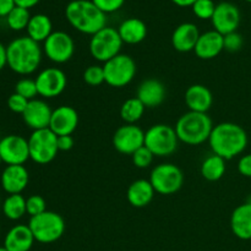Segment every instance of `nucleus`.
Listing matches in <instances>:
<instances>
[{"label":"nucleus","instance_id":"a878e982","mask_svg":"<svg viewBox=\"0 0 251 251\" xmlns=\"http://www.w3.org/2000/svg\"><path fill=\"white\" fill-rule=\"evenodd\" d=\"M118 32H119L123 43L139 44L146 38L147 26L142 20L130 17L120 24Z\"/></svg>","mask_w":251,"mask_h":251},{"label":"nucleus","instance_id":"393cba45","mask_svg":"<svg viewBox=\"0 0 251 251\" xmlns=\"http://www.w3.org/2000/svg\"><path fill=\"white\" fill-rule=\"evenodd\" d=\"M154 189L151 181L146 179H139L130 184L126 191V198L132 207L142 208L150 205L154 196Z\"/></svg>","mask_w":251,"mask_h":251},{"label":"nucleus","instance_id":"09e8293b","mask_svg":"<svg viewBox=\"0 0 251 251\" xmlns=\"http://www.w3.org/2000/svg\"><path fill=\"white\" fill-rule=\"evenodd\" d=\"M245 1H248V2H251V0H245Z\"/></svg>","mask_w":251,"mask_h":251},{"label":"nucleus","instance_id":"cd10ccee","mask_svg":"<svg viewBox=\"0 0 251 251\" xmlns=\"http://www.w3.org/2000/svg\"><path fill=\"white\" fill-rule=\"evenodd\" d=\"M226 173V159L217 154H211L201 164V176L208 181H217Z\"/></svg>","mask_w":251,"mask_h":251},{"label":"nucleus","instance_id":"a211bd4d","mask_svg":"<svg viewBox=\"0 0 251 251\" xmlns=\"http://www.w3.org/2000/svg\"><path fill=\"white\" fill-rule=\"evenodd\" d=\"M29 181L28 171L25 166H6L0 176L1 188L9 195L21 194Z\"/></svg>","mask_w":251,"mask_h":251},{"label":"nucleus","instance_id":"7c9ffc66","mask_svg":"<svg viewBox=\"0 0 251 251\" xmlns=\"http://www.w3.org/2000/svg\"><path fill=\"white\" fill-rule=\"evenodd\" d=\"M5 19H6V24L9 28H11L12 31H22V29L27 28V26H28L31 14H29L28 9L15 6Z\"/></svg>","mask_w":251,"mask_h":251},{"label":"nucleus","instance_id":"49530a36","mask_svg":"<svg viewBox=\"0 0 251 251\" xmlns=\"http://www.w3.org/2000/svg\"><path fill=\"white\" fill-rule=\"evenodd\" d=\"M0 251H7V249L5 247H0Z\"/></svg>","mask_w":251,"mask_h":251},{"label":"nucleus","instance_id":"2f4dec72","mask_svg":"<svg viewBox=\"0 0 251 251\" xmlns=\"http://www.w3.org/2000/svg\"><path fill=\"white\" fill-rule=\"evenodd\" d=\"M15 92L28 100H36V97L38 96L36 81L31 80V78H21L17 81L16 86H15Z\"/></svg>","mask_w":251,"mask_h":251},{"label":"nucleus","instance_id":"aec40b11","mask_svg":"<svg viewBox=\"0 0 251 251\" xmlns=\"http://www.w3.org/2000/svg\"><path fill=\"white\" fill-rule=\"evenodd\" d=\"M136 97L146 108H156L166 100V86L156 78H147L142 81L137 87Z\"/></svg>","mask_w":251,"mask_h":251},{"label":"nucleus","instance_id":"39448f33","mask_svg":"<svg viewBox=\"0 0 251 251\" xmlns=\"http://www.w3.org/2000/svg\"><path fill=\"white\" fill-rule=\"evenodd\" d=\"M28 227L36 242L41 244H51L63 237L65 232V221L59 213L46 211L29 218Z\"/></svg>","mask_w":251,"mask_h":251},{"label":"nucleus","instance_id":"6ab92c4d","mask_svg":"<svg viewBox=\"0 0 251 251\" xmlns=\"http://www.w3.org/2000/svg\"><path fill=\"white\" fill-rule=\"evenodd\" d=\"M222 50H225V37L215 29L200 34L194 49L198 58L202 60H211L220 55Z\"/></svg>","mask_w":251,"mask_h":251},{"label":"nucleus","instance_id":"dca6fc26","mask_svg":"<svg viewBox=\"0 0 251 251\" xmlns=\"http://www.w3.org/2000/svg\"><path fill=\"white\" fill-rule=\"evenodd\" d=\"M51 110L50 105L43 100H32L27 104L26 110L22 113V119L25 124L34 130H42L49 127L51 119Z\"/></svg>","mask_w":251,"mask_h":251},{"label":"nucleus","instance_id":"bb28decb","mask_svg":"<svg viewBox=\"0 0 251 251\" xmlns=\"http://www.w3.org/2000/svg\"><path fill=\"white\" fill-rule=\"evenodd\" d=\"M26 29L27 36L37 43L44 42L54 32L51 20L44 14H36L31 16Z\"/></svg>","mask_w":251,"mask_h":251},{"label":"nucleus","instance_id":"a18cd8bd","mask_svg":"<svg viewBox=\"0 0 251 251\" xmlns=\"http://www.w3.org/2000/svg\"><path fill=\"white\" fill-rule=\"evenodd\" d=\"M172 2H174L176 6L189 7V6H193V5L196 2V0H172Z\"/></svg>","mask_w":251,"mask_h":251},{"label":"nucleus","instance_id":"9b49d317","mask_svg":"<svg viewBox=\"0 0 251 251\" xmlns=\"http://www.w3.org/2000/svg\"><path fill=\"white\" fill-rule=\"evenodd\" d=\"M43 53L53 63L64 64L73 58L75 53V42L66 32L54 31L43 42Z\"/></svg>","mask_w":251,"mask_h":251},{"label":"nucleus","instance_id":"423d86ee","mask_svg":"<svg viewBox=\"0 0 251 251\" xmlns=\"http://www.w3.org/2000/svg\"><path fill=\"white\" fill-rule=\"evenodd\" d=\"M176 129L167 124L152 125L145 132V146L157 157H168L178 149Z\"/></svg>","mask_w":251,"mask_h":251},{"label":"nucleus","instance_id":"4be33fe9","mask_svg":"<svg viewBox=\"0 0 251 251\" xmlns=\"http://www.w3.org/2000/svg\"><path fill=\"white\" fill-rule=\"evenodd\" d=\"M34 242L36 240L28 225H17L6 233L4 247L7 251H29L33 247Z\"/></svg>","mask_w":251,"mask_h":251},{"label":"nucleus","instance_id":"8fccbe9b","mask_svg":"<svg viewBox=\"0 0 251 251\" xmlns=\"http://www.w3.org/2000/svg\"><path fill=\"white\" fill-rule=\"evenodd\" d=\"M0 205H1V203H0Z\"/></svg>","mask_w":251,"mask_h":251},{"label":"nucleus","instance_id":"f8f14e48","mask_svg":"<svg viewBox=\"0 0 251 251\" xmlns=\"http://www.w3.org/2000/svg\"><path fill=\"white\" fill-rule=\"evenodd\" d=\"M0 156L7 166H24L29 159L28 140L21 135H6L0 140Z\"/></svg>","mask_w":251,"mask_h":251},{"label":"nucleus","instance_id":"c85d7f7f","mask_svg":"<svg viewBox=\"0 0 251 251\" xmlns=\"http://www.w3.org/2000/svg\"><path fill=\"white\" fill-rule=\"evenodd\" d=\"M2 212L5 217L11 221L21 220L27 213L26 211V199L21 194H14L9 195L4 200L1 205Z\"/></svg>","mask_w":251,"mask_h":251},{"label":"nucleus","instance_id":"e433bc0d","mask_svg":"<svg viewBox=\"0 0 251 251\" xmlns=\"http://www.w3.org/2000/svg\"><path fill=\"white\" fill-rule=\"evenodd\" d=\"M28 102V100L22 97L19 93L14 92L12 95H10L9 98H7V107H9V109L11 110V112L22 115V113L26 110Z\"/></svg>","mask_w":251,"mask_h":251},{"label":"nucleus","instance_id":"473e14b6","mask_svg":"<svg viewBox=\"0 0 251 251\" xmlns=\"http://www.w3.org/2000/svg\"><path fill=\"white\" fill-rule=\"evenodd\" d=\"M191 7L196 17L200 20H211L215 14L216 4L213 0H196Z\"/></svg>","mask_w":251,"mask_h":251},{"label":"nucleus","instance_id":"9d476101","mask_svg":"<svg viewBox=\"0 0 251 251\" xmlns=\"http://www.w3.org/2000/svg\"><path fill=\"white\" fill-rule=\"evenodd\" d=\"M150 181L156 193L161 195H172L183 186L184 174L176 164L161 163L152 169Z\"/></svg>","mask_w":251,"mask_h":251},{"label":"nucleus","instance_id":"37998d69","mask_svg":"<svg viewBox=\"0 0 251 251\" xmlns=\"http://www.w3.org/2000/svg\"><path fill=\"white\" fill-rule=\"evenodd\" d=\"M14 1L16 6H21V7H25V9L29 10L31 7L36 6L41 0H14Z\"/></svg>","mask_w":251,"mask_h":251},{"label":"nucleus","instance_id":"f257e3e1","mask_svg":"<svg viewBox=\"0 0 251 251\" xmlns=\"http://www.w3.org/2000/svg\"><path fill=\"white\" fill-rule=\"evenodd\" d=\"M208 144L213 153L228 161L245 151L248 135L240 125L229 122L221 123L213 126Z\"/></svg>","mask_w":251,"mask_h":251},{"label":"nucleus","instance_id":"ddd939ff","mask_svg":"<svg viewBox=\"0 0 251 251\" xmlns=\"http://www.w3.org/2000/svg\"><path fill=\"white\" fill-rule=\"evenodd\" d=\"M113 146L119 153L131 156L145 146V131L136 124H125L113 135Z\"/></svg>","mask_w":251,"mask_h":251},{"label":"nucleus","instance_id":"5701e85b","mask_svg":"<svg viewBox=\"0 0 251 251\" xmlns=\"http://www.w3.org/2000/svg\"><path fill=\"white\" fill-rule=\"evenodd\" d=\"M185 104L189 110L207 113L213 104L212 92L203 85H193L185 91Z\"/></svg>","mask_w":251,"mask_h":251},{"label":"nucleus","instance_id":"58836bf2","mask_svg":"<svg viewBox=\"0 0 251 251\" xmlns=\"http://www.w3.org/2000/svg\"><path fill=\"white\" fill-rule=\"evenodd\" d=\"M92 2L104 14H110L118 11L124 5L125 0H92Z\"/></svg>","mask_w":251,"mask_h":251},{"label":"nucleus","instance_id":"4c0bfd02","mask_svg":"<svg viewBox=\"0 0 251 251\" xmlns=\"http://www.w3.org/2000/svg\"><path fill=\"white\" fill-rule=\"evenodd\" d=\"M223 37H225V49L230 53L239 51L244 44L243 36L238 32H232V33H228Z\"/></svg>","mask_w":251,"mask_h":251},{"label":"nucleus","instance_id":"79ce46f5","mask_svg":"<svg viewBox=\"0 0 251 251\" xmlns=\"http://www.w3.org/2000/svg\"><path fill=\"white\" fill-rule=\"evenodd\" d=\"M15 6L14 0H0V17H6Z\"/></svg>","mask_w":251,"mask_h":251},{"label":"nucleus","instance_id":"72a5a7b5","mask_svg":"<svg viewBox=\"0 0 251 251\" xmlns=\"http://www.w3.org/2000/svg\"><path fill=\"white\" fill-rule=\"evenodd\" d=\"M83 81H85L87 85L93 86H100L103 82H105L104 80V70H103V66L100 65H91L83 71Z\"/></svg>","mask_w":251,"mask_h":251},{"label":"nucleus","instance_id":"412c9836","mask_svg":"<svg viewBox=\"0 0 251 251\" xmlns=\"http://www.w3.org/2000/svg\"><path fill=\"white\" fill-rule=\"evenodd\" d=\"M199 38L200 32L198 26L191 22H184L174 29L172 34V46L180 53H188L195 49Z\"/></svg>","mask_w":251,"mask_h":251},{"label":"nucleus","instance_id":"2eb2a0df","mask_svg":"<svg viewBox=\"0 0 251 251\" xmlns=\"http://www.w3.org/2000/svg\"><path fill=\"white\" fill-rule=\"evenodd\" d=\"M212 26L215 31L226 36L232 32H237L240 25V11L237 5L229 1H222L216 5L212 19Z\"/></svg>","mask_w":251,"mask_h":251},{"label":"nucleus","instance_id":"f03ea898","mask_svg":"<svg viewBox=\"0 0 251 251\" xmlns=\"http://www.w3.org/2000/svg\"><path fill=\"white\" fill-rule=\"evenodd\" d=\"M7 66L19 75H31L39 68L43 49L28 36L19 37L6 46Z\"/></svg>","mask_w":251,"mask_h":251},{"label":"nucleus","instance_id":"ea45409f","mask_svg":"<svg viewBox=\"0 0 251 251\" xmlns=\"http://www.w3.org/2000/svg\"><path fill=\"white\" fill-rule=\"evenodd\" d=\"M238 171L242 176L251 178V153L245 154L238 162Z\"/></svg>","mask_w":251,"mask_h":251},{"label":"nucleus","instance_id":"c9c22d12","mask_svg":"<svg viewBox=\"0 0 251 251\" xmlns=\"http://www.w3.org/2000/svg\"><path fill=\"white\" fill-rule=\"evenodd\" d=\"M26 211L27 215L31 217L38 216L41 213L47 211L46 200L41 195H32L28 199H26Z\"/></svg>","mask_w":251,"mask_h":251},{"label":"nucleus","instance_id":"c03bdc74","mask_svg":"<svg viewBox=\"0 0 251 251\" xmlns=\"http://www.w3.org/2000/svg\"><path fill=\"white\" fill-rule=\"evenodd\" d=\"M7 65V56H6V47L0 43V71Z\"/></svg>","mask_w":251,"mask_h":251},{"label":"nucleus","instance_id":"7ed1b4c3","mask_svg":"<svg viewBox=\"0 0 251 251\" xmlns=\"http://www.w3.org/2000/svg\"><path fill=\"white\" fill-rule=\"evenodd\" d=\"M65 17L74 28L91 36L107 27V14L98 9L92 0L70 1L66 5Z\"/></svg>","mask_w":251,"mask_h":251},{"label":"nucleus","instance_id":"4468645a","mask_svg":"<svg viewBox=\"0 0 251 251\" xmlns=\"http://www.w3.org/2000/svg\"><path fill=\"white\" fill-rule=\"evenodd\" d=\"M38 95L43 98H54L65 91L68 77L65 73L58 68H47L36 77Z\"/></svg>","mask_w":251,"mask_h":251},{"label":"nucleus","instance_id":"1a4fd4ad","mask_svg":"<svg viewBox=\"0 0 251 251\" xmlns=\"http://www.w3.org/2000/svg\"><path fill=\"white\" fill-rule=\"evenodd\" d=\"M104 80L112 87L122 88L129 85L136 75V63L127 54H118L104 63Z\"/></svg>","mask_w":251,"mask_h":251},{"label":"nucleus","instance_id":"6e6552de","mask_svg":"<svg viewBox=\"0 0 251 251\" xmlns=\"http://www.w3.org/2000/svg\"><path fill=\"white\" fill-rule=\"evenodd\" d=\"M122 47L123 41L118 29L107 26L92 36L90 41V53L97 61L107 63L120 54Z\"/></svg>","mask_w":251,"mask_h":251},{"label":"nucleus","instance_id":"c756f323","mask_svg":"<svg viewBox=\"0 0 251 251\" xmlns=\"http://www.w3.org/2000/svg\"><path fill=\"white\" fill-rule=\"evenodd\" d=\"M145 109H146V107L142 104L139 98H129L123 103L122 108H120V117L124 120L125 124H135L141 119Z\"/></svg>","mask_w":251,"mask_h":251},{"label":"nucleus","instance_id":"a19ab883","mask_svg":"<svg viewBox=\"0 0 251 251\" xmlns=\"http://www.w3.org/2000/svg\"><path fill=\"white\" fill-rule=\"evenodd\" d=\"M74 146V139L71 135L58 136V149L59 151H70Z\"/></svg>","mask_w":251,"mask_h":251},{"label":"nucleus","instance_id":"de8ad7c7","mask_svg":"<svg viewBox=\"0 0 251 251\" xmlns=\"http://www.w3.org/2000/svg\"><path fill=\"white\" fill-rule=\"evenodd\" d=\"M1 163H2V159H1V156H0V166H1Z\"/></svg>","mask_w":251,"mask_h":251},{"label":"nucleus","instance_id":"f3484780","mask_svg":"<svg viewBox=\"0 0 251 251\" xmlns=\"http://www.w3.org/2000/svg\"><path fill=\"white\" fill-rule=\"evenodd\" d=\"M78 125V113L70 105H60L51 113L49 129L56 136L71 135Z\"/></svg>","mask_w":251,"mask_h":251},{"label":"nucleus","instance_id":"0eeeda50","mask_svg":"<svg viewBox=\"0 0 251 251\" xmlns=\"http://www.w3.org/2000/svg\"><path fill=\"white\" fill-rule=\"evenodd\" d=\"M29 159L37 164H48L58 154V136L49 127L34 130L28 137Z\"/></svg>","mask_w":251,"mask_h":251},{"label":"nucleus","instance_id":"b1692460","mask_svg":"<svg viewBox=\"0 0 251 251\" xmlns=\"http://www.w3.org/2000/svg\"><path fill=\"white\" fill-rule=\"evenodd\" d=\"M230 228L239 239H251V202L242 203L234 208L230 216Z\"/></svg>","mask_w":251,"mask_h":251},{"label":"nucleus","instance_id":"f704fd0d","mask_svg":"<svg viewBox=\"0 0 251 251\" xmlns=\"http://www.w3.org/2000/svg\"><path fill=\"white\" fill-rule=\"evenodd\" d=\"M153 157L154 154L147 149L146 146H142L141 149L137 150L136 152L131 154V158H132V163L134 166H136L137 168H147L152 164L153 162Z\"/></svg>","mask_w":251,"mask_h":251},{"label":"nucleus","instance_id":"20e7f679","mask_svg":"<svg viewBox=\"0 0 251 251\" xmlns=\"http://www.w3.org/2000/svg\"><path fill=\"white\" fill-rule=\"evenodd\" d=\"M174 129L179 141L190 146H198L208 141L213 129V123L207 113L189 110L179 118Z\"/></svg>","mask_w":251,"mask_h":251}]
</instances>
